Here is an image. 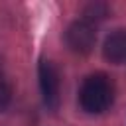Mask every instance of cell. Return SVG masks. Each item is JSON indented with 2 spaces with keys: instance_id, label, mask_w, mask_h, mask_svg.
<instances>
[{
  "instance_id": "6da1fadb",
  "label": "cell",
  "mask_w": 126,
  "mask_h": 126,
  "mask_svg": "<svg viewBox=\"0 0 126 126\" xmlns=\"http://www.w3.org/2000/svg\"><path fill=\"white\" fill-rule=\"evenodd\" d=\"M114 100V85L108 75L93 73L79 89V104L89 114H102Z\"/></svg>"
},
{
  "instance_id": "7a4b0ae2",
  "label": "cell",
  "mask_w": 126,
  "mask_h": 126,
  "mask_svg": "<svg viewBox=\"0 0 126 126\" xmlns=\"http://www.w3.org/2000/svg\"><path fill=\"white\" fill-rule=\"evenodd\" d=\"M37 77H39L43 104L47 106V110H57L61 102V79H59V71L55 63L49 59H39Z\"/></svg>"
},
{
  "instance_id": "3957f363",
  "label": "cell",
  "mask_w": 126,
  "mask_h": 126,
  "mask_svg": "<svg viewBox=\"0 0 126 126\" xmlns=\"http://www.w3.org/2000/svg\"><path fill=\"white\" fill-rule=\"evenodd\" d=\"M94 41H96V32L93 24L85 20H75L73 24H69L65 32V43L73 53H79V55L91 53L94 47Z\"/></svg>"
},
{
  "instance_id": "277c9868",
  "label": "cell",
  "mask_w": 126,
  "mask_h": 126,
  "mask_svg": "<svg viewBox=\"0 0 126 126\" xmlns=\"http://www.w3.org/2000/svg\"><path fill=\"white\" fill-rule=\"evenodd\" d=\"M102 55L112 65H120L126 61V30H114L106 35Z\"/></svg>"
},
{
  "instance_id": "5b68a950",
  "label": "cell",
  "mask_w": 126,
  "mask_h": 126,
  "mask_svg": "<svg viewBox=\"0 0 126 126\" xmlns=\"http://www.w3.org/2000/svg\"><path fill=\"white\" fill-rule=\"evenodd\" d=\"M106 16H108V8H106V4L94 2V4L85 6V10H83V18H81V20H85V22H89V24L94 26V22H100V20H104Z\"/></svg>"
},
{
  "instance_id": "8992f818",
  "label": "cell",
  "mask_w": 126,
  "mask_h": 126,
  "mask_svg": "<svg viewBox=\"0 0 126 126\" xmlns=\"http://www.w3.org/2000/svg\"><path fill=\"white\" fill-rule=\"evenodd\" d=\"M10 100H12V87L4 77H0V112L8 108Z\"/></svg>"
}]
</instances>
